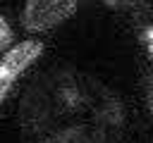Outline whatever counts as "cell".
<instances>
[{
	"mask_svg": "<svg viewBox=\"0 0 153 143\" xmlns=\"http://www.w3.org/2000/svg\"><path fill=\"white\" fill-rule=\"evenodd\" d=\"M81 0H26L22 24L31 33H43L67 21Z\"/></svg>",
	"mask_w": 153,
	"mask_h": 143,
	"instance_id": "obj_1",
	"label": "cell"
},
{
	"mask_svg": "<svg viewBox=\"0 0 153 143\" xmlns=\"http://www.w3.org/2000/svg\"><path fill=\"white\" fill-rule=\"evenodd\" d=\"M43 55V43L41 41H22L12 48L5 50L0 57V105L19 81V76Z\"/></svg>",
	"mask_w": 153,
	"mask_h": 143,
	"instance_id": "obj_2",
	"label": "cell"
},
{
	"mask_svg": "<svg viewBox=\"0 0 153 143\" xmlns=\"http://www.w3.org/2000/svg\"><path fill=\"white\" fill-rule=\"evenodd\" d=\"M10 45H12V29H10L7 19L0 14V52L5 48H10Z\"/></svg>",
	"mask_w": 153,
	"mask_h": 143,
	"instance_id": "obj_3",
	"label": "cell"
},
{
	"mask_svg": "<svg viewBox=\"0 0 153 143\" xmlns=\"http://www.w3.org/2000/svg\"><path fill=\"white\" fill-rule=\"evenodd\" d=\"M143 48H146V52L151 55V60H153V26H148L146 31H143Z\"/></svg>",
	"mask_w": 153,
	"mask_h": 143,
	"instance_id": "obj_4",
	"label": "cell"
},
{
	"mask_svg": "<svg viewBox=\"0 0 153 143\" xmlns=\"http://www.w3.org/2000/svg\"><path fill=\"white\" fill-rule=\"evenodd\" d=\"M105 5H110V7H120V5H124L127 0H103Z\"/></svg>",
	"mask_w": 153,
	"mask_h": 143,
	"instance_id": "obj_5",
	"label": "cell"
},
{
	"mask_svg": "<svg viewBox=\"0 0 153 143\" xmlns=\"http://www.w3.org/2000/svg\"><path fill=\"white\" fill-rule=\"evenodd\" d=\"M151 110H153V93H151Z\"/></svg>",
	"mask_w": 153,
	"mask_h": 143,
	"instance_id": "obj_6",
	"label": "cell"
}]
</instances>
